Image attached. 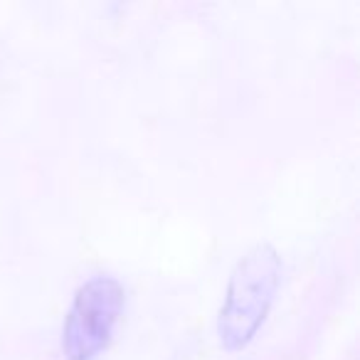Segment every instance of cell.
I'll list each match as a JSON object with an SVG mask.
<instances>
[{"instance_id": "cell-2", "label": "cell", "mask_w": 360, "mask_h": 360, "mask_svg": "<svg viewBox=\"0 0 360 360\" xmlns=\"http://www.w3.org/2000/svg\"><path fill=\"white\" fill-rule=\"evenodd\" d=\"M126 291L114 276H94L82 284L62 328V350L67 360H91L109 345L121 316Z\"/></svg>"}, {"instance_id": "cell-1", "label": "cell", "mask_w": 360, "mask_h": 360, "mask_svg": "<svg viewBox=\"0 0 360 360\" xmlns=\"http://www.w3.org/2000/svg\"><path fill=\"white\" fill-rule=\"evenodd\" d=\"M281 257L271 245H255L235 264L220 309L217 333L227 350H240L252 340L279 289Z\"/></svg>"}]
</instances>
